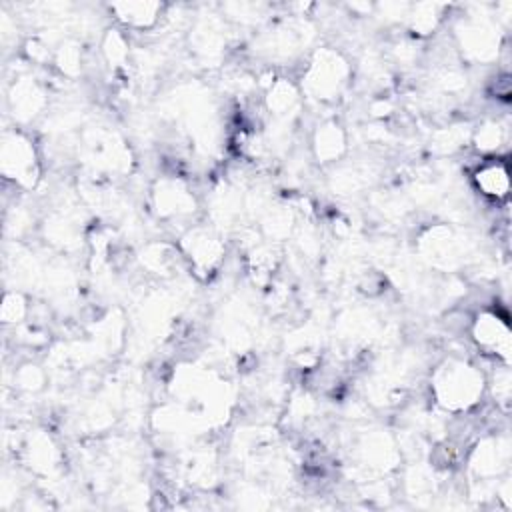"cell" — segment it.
Listing matches in <instances>:
<instances>
[{
    "mask_svg": "<svg viewBox=\"0 0 512 512\" xmlns=\"http://www.w3.org/2000/svg\"><path fill=\"white\" fill-rule=\"evenodd\" d=\"M510 172H508V164L500 158H492V160H484L476 172H474V184L476 188L494 200H504L508 196L510 190Z\"/></svg>",
    "mask_w": 512,
    "mask_h": 512,
    "instance_id": "7a4b0ae2",
    "label": "cell"
},
{
    "mask_svg": "<svg viewBox=\"0 0 512 512\" xmlns=\"http://www.w3.org/2000/svg\"><path fill=\"white\" fill-rule=\"evenodd\" d=\"M472 336L486 354H496L508 362L510 356V330L508 322L496 312H482L472 324Z\"/></svg>",
    "mask_w": 512,
    "mask_h": 512,
    "instance_id": "6da1fadb",
    "label": "cell"
}]
</instances>
